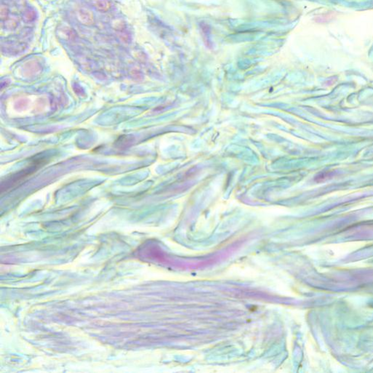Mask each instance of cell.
Listing matches in <instances>:
<instances>
[{
    "label": "cell",
    "mask_w": 373,
    "mask_h": 373,
    "mask_svg": "<svg viewBox=\"0 0 373 373\" xmlns=\"http://www.w3.org/2000/svg\"><path fill=\"white\" fill-rule=\"evenodd\" d=\"M0 16H1V19L2 21L5 20L8 16V10L6 7L2 6L1 7V12H0Z\"/></svg>",
    "instance_id": "3"
},
{
    "label": "cell",
    "mask_w": 373,
    "mask_h": 373,
    "mask_svg": "<svg viewBox=\"0 0 373 373\" xmlns=\"http://www.w3.org/2000/svg\"><path fill=\"white\" fill-rule=\"evenodd\" d=\"M95 6L99 10L106 12L111 7V2L109 0H97Z\"/></svg>",
    "instance_id": "2"
},
{
    "label": "cell",
    "mask_w": 373,
    "mask_h": 373,
    "mask_svg": "<svg viewBox=\"0 0 373 373\" xmlns=\"http://www.w3.org/2000/svg\"><path fill=\"white\" fill-rule=\"evenodd\" d=\"M77 17L80 22L85 25H91L93 23V15L86 9H82L78 12Z\"/></svg>",
    "instance_id": "1"
}]
</instances>
